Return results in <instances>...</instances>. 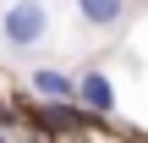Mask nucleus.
Wrapping results in <instances>:
<instances>
[{
    "label": "nucleus",
    "mask_w": 148,
    "mask_h": 143,
    "mask_svg": "<svg viewBox=\"0 0 148 143\" xmlns=\"http://www.w3.org/2000/svg\"><path fill=\"white\" fill-rule=\"evenodd\" d=\"M126 6L132 0H77V22L82 28H115L126 17Z\"/></svg>",
    "instance_id": "4"
},
{
    "label": "nucleus",
    "mask_w": 148,
    "mask_h": 143,
    "mask_svg": "<svg viewBox=\"0 0 148 143\" xmlns=\"http://www.w3.org/2000/svg\"><path fill=\"white\" fill-rule=\"evenodd\" d=\"M0 143H5V138H0Z\"/></svg>",
    "instance_id": "5"
},
{
    "label": "nucleus",
    "mask_w": 148,
    "mask_h": 143,
    "mask_svg": "<svg viewBox=\"0 0 148 143\" xmlns=\"http://www.w3.org/2000/svg\"><path fill=\"white\" fill-rule=\"evenodd\" d=\"M33 94H44L49 105H66V99H77V77H66L55 66H33Z\"/></svg>",
    "instance_id": "3"
},
{
    "label": "nucleus",
    "mask_w": 148,
    "mask_h": 143,
    "mask_svg": "<svg viewBox=\"0 0 148 143\" xmlns=\"http://www.w3.org/2000/svg\"><path fill=\"white\" fill-rule=\"evenodd\" d=\"M77 105H82L88 116H110V110H115V83H110L99 66L77 72Z\"/></svg>",
    "instance_id": "2"
},
{
    "label": "nucleus",
    "mask_w": 148,
    "mask_h": 143,
    "mask_svg": "<svg viewBox=\"0 0 148 143\" xmlns=\"http://www.w3.org/2000/svg\"><path fill=\"white\" fill-rule=\"evenodd\" d=\"M0 39L5 50H33L49 39V6L44 0H11L0 11Z\"/></svg>",
    "instance_id": "1"
}]
</instances>
